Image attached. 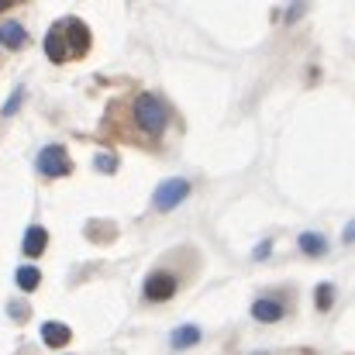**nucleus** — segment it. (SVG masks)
Masks as SVG:
<instances>
[{"instance_id":"nucleus-1","label":"nucleus","mask_w":355,"mask_h":355,"mask_svg":"<svg viewBox=\"0 0 355 355\" xmlns=\"http://www.w3.org/2000/svg\"><path fill=\"white\" fill-rule=\"evenodd\" d=\"M131 114H135V124H138L148 138H159V135L166 131V121H169L166 118V104H162L159 97H152V94H138Z\"/></svg>"},{"instance_id":"nucleus-2","label":"nucleus","mask_w":355,"mask_h":355,"mask_svg":"<svg viewBox=\"0 0 355 355\" xmlns=\"http://www.w3.org/2000/svg\"><path fill=\"white\" fill-rule=\"evenodd\" d=\"M35 166H38L42 176H55V180L73 173V159H69V152H66L62 145H45V148L38 152Z\"/></svg>"},{"instance_id":"nucleus-3","label":"nucleus","mask_w":355,"mask_h":355,"mask_svg":"<svg viewBox=\"0 0 355 355\" xmlns=\"http://www.w3.org/2000/svg\"><path fill=\"white\" fill-rule=\"evenodd\" d=\"M187 197H190V183L176 176V180L159 183V190H155V207H159V211H176Z\"/></svg>"},{"instance_id":"nucleus-4","label":"nucleus","mask_w":355,"mask_h":355,"mask_svg":"<svg viewBox=\"0 0 355 355\" xmlns=\"http://www.w3.org/2000/svg\"><path fill=\"white\" fill-rule=\"evenodd\" d=\"M62 38H66V49L69 52H90V28L80 21V17H69L66 24H62Z\"/></svg>"},{"instance_id":"nucleus-5","label":"nucleus","mask_w":355,"mask_h":355,"mask_svg":"<svg viewBox=\"0 0 355 355\" xmlns=\"http://www.w3.org/2000/svg\"><path fill=\"white\" fill-rule=\"evenodd\" d=\"M176 293V276L173 272H152L145 279V300H169Z\"/></svg>"},{"instance_id":"nucleus-6","label":"nucleus","mask_w":355,"mask_h":355,"mask_svg":"<svg viewBox=\"0 0 355 355\" xmlns=\"http://www.w3.org/2000/svg\"><path fill=\"white\" fill-rule=\"evenodd\" d=\"M42 342H45L49 349H62V345L73 342V331H69V324H62V321H45V324H42Z\"/></svg>"},{"instance_id":"nucleus-7","label":"nucleus","mask_w":355,"mask_h":355,"mask_svg":"<svg viewBox=\"0 0 355 355\" xmlns=\"http://www.w3.org/2000/svg\"><path fill=\"white\" fill-rule=\"evenodd\" d=\"M45 245H49V232H45L42 225H31V228L24 232L21 248H24V255H28V259H38V255L45 252Z\"/></svg>"},{"instance_id":"nucleus-8","label":"nucleus","mask_w":355,"mask_h":355,"mask_svg":"<svg viewBox=\"0 0 355 355\" xmlns=\"http://www.w3.org/2000/svg\"><path fill=\"white\" fill-rule=\"evenodd\" d=\"M45 55L52 59V62H66L69 59V49H66V38H62V28H52L49 35H45Z\"/></svg>"},{"instance_id":"nucleus-9","label":"nucleus","mask_w":355,"mask_h":355,"mask_svg":"<svg viewBox=\"0 0 355 355\" xmlns=\"http://www.w3.org/2000/svg\"><path fill=\"white\" fill-rule=\"evenodd\" d=\"M252 318H255V321H262V324H272V321H279V318H283V304H279V300L262 297V300H255V304H252Z\"/></svg>"},{"instance_id":"nucleus-10","label":"nucleus","mask_w":355,"mask_h":355,"mask_svg":"<svg viewBox=\"0 0 355 355\" xmlns=\"http://www.w3.org/2000/svg\"><path fill=\"white\" fill-rule=\"evenodd\" d=\"M24 42H28V31H24L17 21L0 24V45H3V49H10V52H14V49H21Z\"/></svg>"},{"instance_id":"nucleus-11","label":"nucleus","mask_w":355,"mask_h":355,"mask_svg":"<svg viewBox=\"0 0 355 355\" xmlns=\"http://www.w3.org/2000/svg\"><path fill=\"white\" fill-rule=\"evenodd\" d=\"M200 342V328L197 324H183L173 331V349H187V345H197Z\"/></svg>"},{"instance_id":"nucleus-12","label":"nucleus","mask_w":355,"mask_h":355,"mask_svg":"<svg viewBox=\"0 0 355 355\" xmlns=\"http://www.w3.org/2000/svg\"><path fill=\"white\" fill-rule=\"evenodd\" d=\"M297 245H300V252H307V255H321V252H328V241L321 235H314V232H304V235L297 238Z\"/></svg>"},{"instance_id":"nucleus-13","label":"nucleus","mask_w":355,"mask_h":355,"mask_svg":"<svg viewBox=\"0 0 355 355\" xmlns=\"http://www.w3.org/2000/svg\"><path fill=\"white\" fill-rule=\"evenodd\" d=\"M14 279H17V286H21V290H24V293H31V290H35V286H38V283H42V272H38V269H35V266H21V269H17V276H14Z\"/></svg>"},{"instance_id":"nucleus-14","label":"nucleus","mask_w":355,"mask_h":355,"mask_svg":"<svg viewBox=\"0 0 355 355\" xmlns=\"http://www.w3.org/2000/svg\"><path fill=\"white\" fill-rule=\"evenodd\" d=\"M314 297H318V307H321V311H328V307L335 304V286H328V283H321Z\"/></svg>"},{"instance_id":"nucleus-15","label":"nucleus","mask_w":355,"mask_h":355,"mask_svg":"<svg viewBox=\"0 0 355 355\" xmlns=\"http://www.w3.org/2000/svg\"><path fill=\"white\" fill-rule=\"evenodd\" d=\"M21 101H24V90H14V94H10V101L3 104V118H10V114L21 107Z\"/></svg>"},{"instance_id":"nucleus-16","label":"nucleus","mask_w":355,"mask_h":355,"mask_svg":"<svg viewBox=\"0 0 355 355\" xmlns=\"http://www.w3.org/2000/svg\"><path fill=\"white\" fill-rule=\"evenodd\" d=\"M114 166H118L114 155H97V169H101V173H114Z\"/></svg>"}]
</instances>
